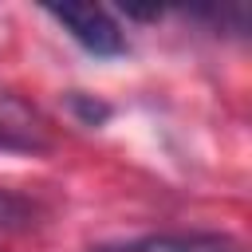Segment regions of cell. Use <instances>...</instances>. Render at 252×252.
Here are the masks:
<instances>
[{"instance_id": "obj_3", "label": "cell", "mask_w": 252, "mask_h": 252, "mask_svg": "<svg viewBox=\"0 0 252 252\" xmlns=\"http://www.w3.org/2000/svg\"><path fill=\"white\" fill-rule=\"evenodd\" d=\"M102 252H240V244L228 236L193 232V236H146V240L122 244V248H102Z\"/></svg>"}, {"instance_id": "obj_4", "label": "cell", "mask_w": 252, "mask_h": 252, "mask_svg": "<svg viewBox=\"0 0 252 252\" xmlns=\"http://www.w3.org/2000/svg\"><path fill=\"white\" fill-rule=\"evenodd\" d=\"M71 106H75V110H79V114H83V118H87V122H91V126H94V122H102V118H106V106H98V102H94V106H91V102H83V98H79V94H71Z\"/></svg>"}, {"instance_id": "obj_2", "label": "cell", "mask_w": 252, "mask_h": 252, "mask_svg": "<svg viewBox=\"0 0 252 252\" xmlns=\"http://www.w3.org/2000/svg\"><path fill=\"white\" fill-rule=\"evenodd\" d=\"M47 16H55L91 55H122L126 51L122 28L98 4H47Z\"/></svg>"}, {"instance_id": "obj_1", "label": "cell", "mask_w": 252, "mask_h": 252, "mask_svg": "<svg viewBox=\"0 0 252 252\" xmlns=\"http://www.w3.org/2000/svg\"><path fill=\"white\" fill-rule=\"evenodd\" d=\"M0 150L4 154H47L51 150L47 118L4 83H0Z\"/></svg>"}]
</instances>
